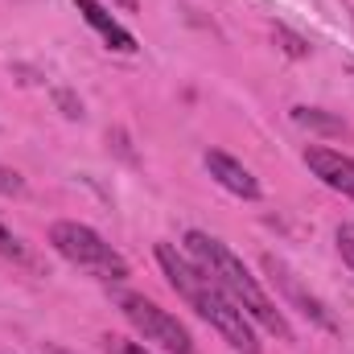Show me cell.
Wrapping results in <instances>:
<instances>
[{
  "label": "cell",
  "mask_w": 354,
  "mask_h": 354,
  "mask_svg": "<svg viewBox=\"0 0 354 354\" xmlns=\"http://www.w3.org/2000/svg\"><path fill=\"white\" fill-rule=\"evenodd\" d=\"M157 264L165 272V280L174 284V292L202 317V322H210L218 334H223V342L231 346V351L239 354H260V342H256V330H252V317L202 272V268L194 264L185 252H177L174 243H157Z\"/></svg>",
  "instance_id": "1"
},
{
  "label": "cell",
  "mask_w": 354,
  "mask_h": 354,
  "mask_svg": "<svg viewBox=\"0 0 354 354\" xmlns=\"http://www.w3.org/2000/svg\"><path fill=\"white\" fill-rule=\"evenodd\" d=\"M185 256L252 317V326L276 334L280 342H292V326L284 322V313L276 309V301L260 288V280L243 268V260H239L223 239H214V235H206V231H189V235H185Z\"/></svg>",
  "instance_id": "2"
},
{
  "label": "cell",
  "mask_w": 354,
  "mask_h": 354,
  "mask_svg": "<svg viewBox=\"0 0 354 354\" xmlns=\"http://www.w3.org/2000/svg\"><path fill=\"white\" fill-rule=\"evenodd\" d=\"M50 248L75 268H87L91 276L99 280H128V260L95 231L87 223H75V218H62L50 227Z\"/></svg>",
  "instance_id": "3"
},
{
  "label": "cell",
  "mask_w": 354,
  "mask_h": 354,
  "mask_svg": "<svg viewBox=\"0 0 354 354\" xmlns=\"http://www.w3.org/2000/svg\"><path fill=\"white\" fill-rule=\"evenodd\" d=\"M115 305H120V313L136 326V334L149 346H157V351H165V354H194L189 330L177 322L169 309H161L157 301H149L145 292H120Z\"/></svg>",
  "instance_id": "4"
},
{
  "label": "cell",
  "mask_w": 354,
  "mask_h": 354,
  "mask_svg": "<svg viewBox=\"0 0 354 354\" xmlns=\"http://www.w3.org/2000/svg\"><path fill=\"white\" fill-rule=\"evenodd\" d=\"M264 272L272 276V284L284 292V301H292V305H297V309H301V313L313 322V326H322V330H338L334 313H330V309H326V305H322V301H317V297H313V292L301 284V280H297V272L284 264V260H276V256H264Z\"/></svg>",
  "instance_id": "5"
},
{
  "label": "cell",
  "mask_w": 354,
  "mask_h": 354,
  "mask_svg": "<svg viewBox=\"0 0 354 354\" xmlns=\"http://www.w3.org/2000/svg\"><path fill=\"white\" fill-rule=\"evenodd\" d=\"M305 165L313 169V177L322 185H330L334 194L354 198V157L338 153V149H326V145H309L305 149Z\"/></svg>",
  "instance_id": "6"
},
{
  "label": "cell",
  "mask_w": 354,
  "mask_h": 354,
  "mask_svg": "<svg viewBox=\"0 0 354 354\" xmlns=\"http://www.w3.org/2000/svg\"><path fill=\"white\" fill-rule=\"evenodd\" d=\"M206 169H210V177L227 189V194H235V198H248V202H256L264 189H260V181H256V174L243 165V161H235L231 153H223V149H206Z\"/></svg>",
  "instance_id": "7"
},
{
  "label": "cell",
  "mask_w": 354,
  "mask_h": 354,
  "mask_svg": "<svg viewBox=\"0 0 354 354\" xmlns=\"http://www.w3.org/2000/svg\"><path fill=\"white\" fill-rule=\"evenodd\" d=\"M75 8L83 12V21H87L91 29L107 41V50H115V54H136V37H132V33H128V29L107 12L99 0H75Z\"/></svg>",
  "instance_id": "8"
},
{
  "label": "cell",
  "mask_w": 354,
  "mask_h": 354,
  "mask_svg": "<svg viewBox=\"0 0 354 354\" xmlns=\"http://www.w3.org/2000/svg\"><path fill=\"white\" fill-rule=\"evenodd\" d=\"M292 124L309 128V132H330V136H346V124L326 115L322 107H292Z\"/></svg>",
  "instance_id": "9"
},
{
  "label": "cell",
  "mask_w": 354,
  "mask_h": 354,
  "mask_svg": "<svg viewBox=\"0 0 354 354\" xmlns=\"http://www.w3.org/2000/svg\"><path fill=\"white\" fill-rule=\"evenodd\" d=\"M0 256L4 260H17V264H29V252H25V243L12 235V227L0 218Z\"/></svg>",
  "instance_id": "10"
},
{
  "label": "cell",
  "mask_w": 354,
  "mask_h": 354,
  "mask_svg": "<svg viewBox=\"0 0 354 354\" xmlns=\"http://www.w3.org/2000/svg\"><path fill=\"white\" fill-rule=\"evenodd\" d=\"M272 37L280 41V50H284L288 58H305V54H309V41H305L301 33H292V29H284V25H276V29H272Z\"/></svg>",
  "instance_id": "11"
},
{
  "label": "cell",
  "mask_w": 354,
  "mask_h": 354,
  "mask_svg": "<svg viewBox=\"0 0 354 354\" xmlns=\"http://www.w3.org/2000/svg\"><path fill=\"white\" fill-rule=\"evenodd\" d=\"M103 351L107 354H153L149 342H132V338H120V334H107L103 338Z\"/></svg>",
  "instance_id": "12"
},
{
  "label": "cell",
  "mask_w": 354,
  "mask_h": 354,
  "mask_svg": "<svg viewBox=\"0 0 354 354\" xmlns=\"http://www.w3.org/2000/svg\"><path fill=\"white\" fill-rule=\"evenodd\" d=\"M334 239H338V256H342V264L354 272V223H342Z\"/></svg>",
  "instance_id": "13"
},
{
  "label": "cell",
  "mask_w": 354,
  "mask_h": 354,
  "mask_svg": "<svg viewBox=\"0 0 354 354\" xmlns=\"http://www.w3.org/2000/svg\"><path fill=\"white\" fill-rule=\"evenodd\" d=\"M21 189H25L21 174H12V169H4V165H0V194H21Z\"/></svg>",
  "instance_id": "14"
},
{
  "label": "cell",
  "mask_w": 354,
  "mask_h": 354,
  "mask_svg": "<svg viewBox=\"0 0 354 354\" xmlns=\"http://www.w3.org/2000/svg\"><path fill=\"white\" fill-rule=\"evenodd\" d=\"M54 99H58V103H62V107H66V115H71V120H79V115H83V103H79V99H75V95H66V91H58V95H54Z\"/></svg>",
  "instance_id": "15"
},
{
  "label": "cell",
  "mask_w": 354,
  "mask_h": 354,
  "mask_svg": "<svg viewBox=\"0 0 354 354\" xmlns=\"http://www.w3.org/2000/svg\"><path fill=\"white\" fill-rule=\"evenodd\" d=\"M115 8H124V12H136V0H111Z\"/></svg>",
  "instance_id": "16"
}]
</instances>
